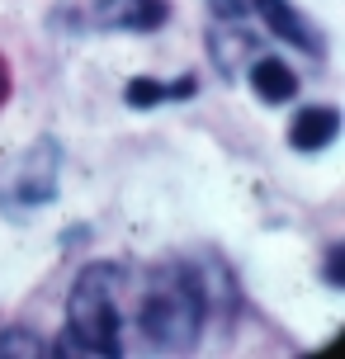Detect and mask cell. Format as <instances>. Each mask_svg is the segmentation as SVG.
<instances>
[{
    "label": "cell",
    "mask_w": 345,
    "mask_h": 359,
    "mask_svg": "<svg viewBox=\"0 0 345 359\" xmlns=\"http://www.w3.org/2000/svg\"><path fill=\"white\" fill-rule=\"evenodd\" d=\"M123 284L128 265H119V260H90L81 269L72 284V298H67V331L57 345H48V355H123Z\"/></svg>",
    "instance_id": "6da1fadb"
},
{
    "label": "cell",
    "mask_w": 345,
    "mask_h": 359,
    "mask_svg": "<svg viewBox=\"0 0 345 359\" xmlns=\"http://www.w3.org/2000/svg\"><path fill=\"white\" fill-rule=\"evenodd\" d=\"M208 322V293L189 265H156L147 269L137 293V331L151 350L184 355L194 350Z\"/></svg>",
    "instance_id": "7a4b0ae2"
},
{
    "label": "cell",
    "mask_w": 345,
    "mask_h": 359,
    "mask_svg": "<svg viewBox=\"0 0 345 359\" xmlns=\"http://www.w3.org/2000/svg\"><path fill=\"white\" fill-rule=\"evenodd\" d=\"M251 10L265 19V29H270L274 38H284L293 48L322 57V34H317V24H312L298 5H289V0H251Z\"/></svg>",
    "instance_id": "3957f363"
},
{
    "label": "cell",
    "mask_w": 345,
    "mask_h": 359,
    "mask_svg": "<svg viewBox=\"0 0 345 359\" xmlns=\"http://www.w3.org/2000/svg\"><path fill=\"white\" fill-rule=\"evenodd\" d=\"M57 194V147L53 142H38L24 165H19L15 184H10V198L15 203H48Z\"/></svg>",
    "instance_id": "277c9868"
},
{
    "label": "cell",
    "mask_w": 345,
    "mask_h": 359,
    "mask_svg": "<svg viewBox=\"0 0 345 359\" xmlns=\"http://www.w3.org/2000/svg\"><path fill=\"white\" fill-rule=\"evenodd\" d=\"M170 5L165 0H100V24L104 29H123V34H151L161 29Z\"/></svg>",
    "instance_id": "5b68a950"
},
{
    "label": "cell",
    "mask_w": 345,
    "mask_h": 359,
    "mask_svg": "<svg viewBox=\"0 0 345 359\" xmlns=\"http://www.w3.org/2000/svg\"><path fill=\"white\" fill-rule=\"evenodd\" d=\"M341 137V114L331 104H308L293 114L289 123V147L293 151H327Z\"/></svg>",
    "instance_id": "8992f818"
},
{
    "label": "cell",
    "mask_w": 345,
    "mask_h": 359,
    "mask_svg": "<svg viewBox=\"0 0 345 359\" xmlns=\"http://www.w3.org/2000/svg\"><path fill=\"white\" fill-rule=\"evenodd\" d=\"M251 90L260 104H289L293 95H298V72H293L289 62H279V57H251Z\"/></svg>",
    "instance_id": "52a82bcc"
},
{
    "label": "cell",
    "mask_w": 345,
    "mask_h": 359,
    "mask_svg": "<svg viewBox=\"0 0 345 359\" xmlns=\"http://www.w3.org/2000/svg\"><path fill=\"white\" fill-rule=\"evenodd\" d=\"M208 53H213V62H218L222 76H232L246 57H255V34L232 29V19H218L213 34H208Z\"/></svg>",
    "instance_id": "ba28073f"
},
{
    "label": "cell",
    "mask_w": 345,
    "mask_h": 359,
    "mask_svg": "<svg viewBox=\"0 0 345 359\" xmlns=\"http://www.w3.org/2000/svg\"><path fill=\"white\" fill-rule=\"evenodd\" d=\"M123 95H128L133 109H156V104H165V100H189V95H194V76H180L175 86H161V81H151V76H133Z\"/></svg>",
    "instance_id": "9c48e42d"
},
{
    "label": "cell",
    "mask_w": 345,
    "mask_h": 359,
    "mask_svg": "<svg viewBox=\"0 0 345 359\" xmlns=\"http://www.w3.org/2000/svg\"><path fill=\"white\" fill-rule=\"evenodd\" d=\"M0 355H24V359H43L48 355V341L34 336V331H0Z\"/></svg>",
    "instance_id": "30bf717a"
},
{
    "label": "cell",
    "mask_w": 345,
    "mask_h": 359,
    "mask_svg": "<svg viewBox=\"0 0 345 359\" xmlns=\"http://www.w3.org/2000/svg\"><path fill=\"white\" fill-rule=\"evenodd\" d=\"M208 10H213V19H232V24H241V19L251 15V0H208Z\"/></svg>",
    "instance_id": "8fae6325"
},
{
    "label": "cell",
    "mask_w": 345,
    "mask_h": 359,
    "mask_svg": "<svg viewBox=\"0 0 345 359\" xmlns=\"http://www.w3.org/2000/svg\"><path fill=\"white\" fill-rule=\"evenodd\" d=\"M327 284L331 288H345V251H341V246L327 255Z\"/></svg>",
    "instance_id": "7c38bea8"
},
{
    "label": "cell",
    "mask_w": 345,
    "mask_h": 359,
    "mask_svg": "<svg viewBox=\"0 0 345 359\" xmlns=\"http://www.w3.org/2000/svg\"><path fill=\"white\" fill-rule=\"evenodd\" d=\"M5 100H10V62L0 57V109H5Z\"/></svg>",
    "instance_id": "4fadbf2b"
}]
</instances>
